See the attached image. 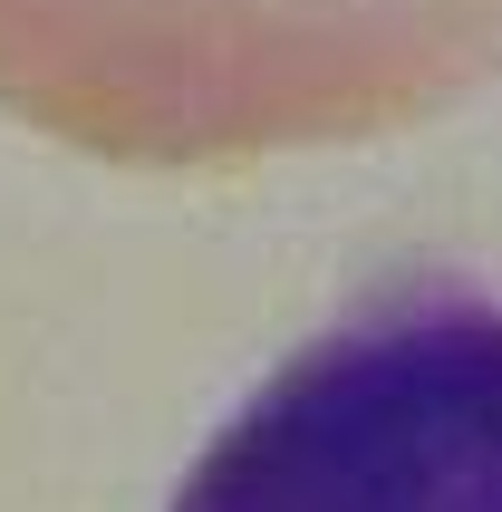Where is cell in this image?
<instances>
[{
    "instance_id": "obj_1",
    "label": "cell",
    "mask_w": 502,
    "mask_h": 512,
    "mask_svg": "<svg viewBox=\"0 0 502 512\" xmlns=\"http://www.w3.org/2000/svg\"><path fill=\"white\" fill-rule=\"evenodd\" d=\"M165 512H502V300L406 281L300 339Z\"/></svg>"
}]
</instances>
